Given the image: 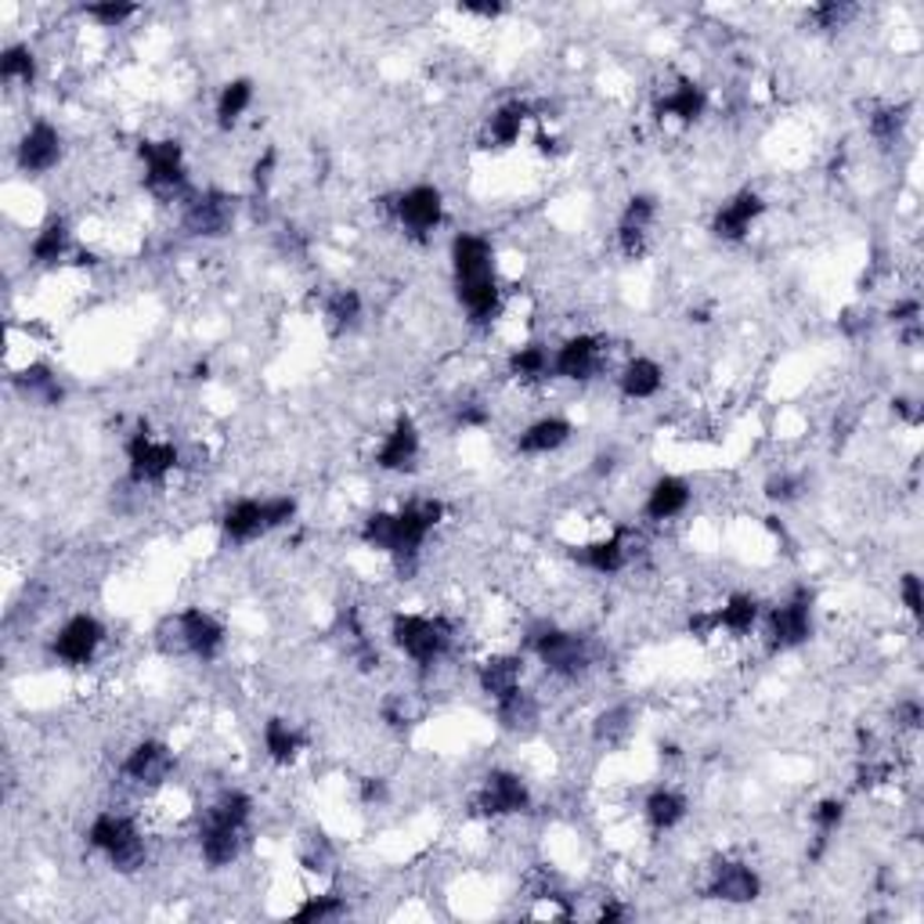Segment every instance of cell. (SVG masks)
<instances>
[{"label":"cell","instance_id":"6da1fadb","mask_svg":"<svg viewBox=\"0 0 924 924\" xmlns=\"http://www.w3.org/2000/svg\"><path fill=\"white\" fill-rule=\"evenodd\" d=\"M455 289L473 325H488L499 315V279H495V250L484 235L462 232L452 242Z\"/></svg>","mask_w":924,"mask_h":924},{"label":"cell","instance_id":"7a4b0ae2","mask_svg":"<svg viewBox=\"0 0 924 924\" xmlns=\"http://www.w3.org/2000/svg\"><path fill=\"white\" fill-rule=\"evenodd\" d=\"M441 517H445L441 502H408L405 509H398V513H376L365 520L362 538L369 542L372 549L398 556V560H412V556L423 549L426 535L441 524Z\"/></svg>","mask_w":924,"mask_h":924},{"label":"cell","instance_id":"3957f363","mask_svg":"<svg viewBox=\"0 0 924 924\" xmlns=\"http://www.w3.org/2000/svg\"><path fill=\"white\" fill-rule=\"evenodd\" d=\"M250 813L253 802L242 791H228L206 809V820L199 827V852H203L210 867H228L232 860H239Z\"/></svg>","mask_w":924,"mask_h":924},{"label":"cell","instance_id":"277c9868","mask_svg":"<svg viewBox=\"0 0 924 924\" xmlns=\"http://www.w3.org/2000/svg\"><path fill=\"white\" fill-rule=\"evenodd\" d=\"M87 841L98 852H105V860H109L120 874H134L141 863H145V856H149L145 838H141L138 824L127 820V816H120V813L94 816Z\"/></svg>","mask_w":924,"mask_h":924},{"label":"cell","instance_id":"5b68a950","mask_svg":"<svg viewBox=\"0 0 924 924\" xmlns=\"http://www.w3.org/2000/svg\"><path fill=\"white\" fill-rule=\"evenodd\" d=\"M390 636H394L401 654L412 658L416 665H434L452 647V625L445 618H430V614H398Z\"/></svg>","mask_w":924,"mask_h":924},{"label":"cell","instance_id":"8992f818","mask_svg":"<svg viewBox=\"0 0 924 924\" xmlns=\"http://www.w3.org/2000/svg\"><path fill=\"white\" fill-rule=\"evenodd\" d=\"M296 517V499L279 495V499H239L224 513V535L232 542H253L264 531L286 528Z\"/></svg>","mask_w":924,"mask_h":924},{"label":"cell","instance_id":"52a82bcc","mask_svg":"<svg viewBox=\"0 0 924 924\" xmlns=\"http://www.w3.org/2000/svg\"><path fill=\"white\" fill-rule=\"evenodd\" d=\"M535 654L546 665V672L560 675V679H578L589 668L585 639L564 629H546L542 636H535Z\"/></svg>","mask_w":924,"mask_h":924},{"label":"cell","instance_id":"ba28073f","mask_svg":"<svg viewBox=\"0 0 924 924\" xmlns=\"http://www.w3.org/2000/svg\"><path fill=\"white\" fill-rule=\"evenodd\" d=\"M813 636V596L798 589L795 596L784 600L769 614V647L773 650H795Z\"/></svg>","mask_w":924,"mask_h":924},{"label":"cell","instance_id":"9c48e42d","mask_svg":"<svg viewBox=\"0 0 924 924\" xmlns=\"http://www.w3.org/2000/svg\"><path fill=\"white\" fill-rule=\"evenodd\" d=\"M235 224V199L224 192H203L192 203H185V232L203 235V239H221Z\"/></svg>","mask_w":924,"mask_h":924},{"label":"cell","instance_id":"30bf717a","mask_svg":"<svg viewBox=\"0 0 924 924\" xmlns=\"http://www.w3.org/2000/svg\"><path fill=\"white\" fill-rule=\"evenodd\" d=\"M174 632H177V643H181L188 654H196L203 661H213L224 647V625L203 607H188L185 614H177Z\"/></svg>","mask_w":924,"mask_h":924},{"label":"cell","instance_id":"8fae6325","mask_svg":"<svg viewBox=\"0 0 924 924\" xmlns=\"http://www.w3.org/2000/svg\"><path fill=\"white\" fill-rule=\"evenodd\" d=\"M141 159H145V185L152 192H181L185 188V156L177 141H145Z\"/></svg>","mask_w":924,"mask_h":924},{"label":"cell","instance_id":"7c38bea8","mask_svg":"<svg viewBox=\"0 0 924 924\" xmlns=\"http://www.w3.org/2000/svg\"><path fill=\"white\" fill-rule=\"evenodd\" d=\"M127 462H130V477L141 484H159L167 473L177 466V448L170 441H156L145 430L130 437L127 445Z\"/></svg>","mask_w":924,"mask_h":924},{"label":"cell","instance_id":"4fadbf2b","mask_svg":"<svg viewBox=\"0 0 924 924\" xmlns=\"http://www.w3.org/2000/svg\"><path fill=\"white\" fill-rule=\"evenodd\" d=\"M441 213H445V199L430 185L408 188V192H401L398 203H394V217L401 221V228H405L408 235L434 232L437 224H441Z\"/></svg>","mask_w":924,"mask_h":924},{"label":"cell","instance_id":"5bb4252c","mask_svg":"<svg viewBox=\"0 0 924 924\" xmlns=\"http://www.w3.org/2000/svg\"><path fill=\"white\" fill-rule=\"evenodd\" d=\"M120 773L127 784L138 787H159L174 773V751L159 741H141L134 751L123 758Z\"/></svg>","mask_w":924,"mask_h":924},{"label":"cell","instance_id":"9a60e30c","mask_svg":"<svg viewBox=\"0 0 924 924\" xmlns=\"http://www.w3.org/2000/svg\"><path fill=\"white\" fill-rule=\"evenodd\" d=\"M105 639V629L98 618H91V614H76L73 621L62 625V632L55 636V654L66 661V665H87V661L98 654Z\"/></svg>","mask_w":924,"mask_h":924},{"label":"cell","instance_id":"2e32d148","mask_svg":"<svg viewBox=\"0 0 924 924\" xmlns=\"http://www.w3.org/2000/svg\"><path fill=\"white\" fill-rule=\"evenodd\" d=\"M528 802L531 795H528L524 780L517 773H506V769H495V773H488V780H484L477 809L484 816H513V813H524Z\"/></svg>","mask_w":924,"mask_h":924},{"label":"cell","instance_id":"e0dca14e","mask_svg":"<svg viewBox=\"0 0 924 924\" xmlns=\"http://www.w3.org/2000/svg\"><path fill=\"white\" fill-rule=\"evenodd\" d=\"M62 159V134L51 123H33L19 145V167L26 174H47Z\"/></svg>","mask_w":924,"mask_h":924},{"label":"cell","instance_id":"ac0fdd59","mask_svg":"<svg viewBox=\"0 0 924 924\" xmlns=\"http://www.w3.org/2000/svg\"><path fill=\"white\" fill-rule=\"evenodd\" d=\"M603 365V340L600 336H574L567 340L553 358V372L560 379H592Z\"/></svg>","mask_w":924,"mask_h":924},{"label":"cell","instance_id":"d6986e66","mask_svg":"<svg viewBox=\"0 0 924 924\" xmlns=\"http://www.w3.org/2000/svg\"><path fill=\"white\" fill-rule=\"evenodd\" d=\"M762 217V199H758L755 192H737L730 199V203H722V210L715 213V224H712V232L719 235V239H726V242H741L744 235L751 232V224Z\"/></svg>","mask_w":924,"mask_h":924},{"label":"cell","instance_id":"ffe728a7","mask_svg":"<svg viewBox=\"0 0 924 924\" xmlns=\"http://www.w3.org/2000/svg\"><path fill=\"white\" fill-rule=\"evenodd\" d=\"M654 213H658V206L650 196H632L629 199V206H625L621 224H618V246H621L625 257H643Z\"/></svg>","mask_w":924,"mask_h":924},{"label":"cell","instance_id":"44dd1931","mask_svg":"<svg viewBox=\"0 0 924 924\" xmlns=\"http://www.w3.org/2000/svg\"><path fill=\"white\" fill-rule=\"evenodd\" d=\"M758 892H762V881L744 863H722L712 874V885H708V896L722 899V903H751Z\"/></svg>","mask_w":924,"mask_h":924},{"label":"cell","instance_id":"7402d4cb","mask_svg":"<svg viewBox=\"0 0 924 924\" xmlns=\"http://www.w3.org/2000/svg\"><path fill=\"white\" fill-rule=\"evenodd\" d=\"M419 448H423V445H419L416 423H412V419H401L394 430L387 434V441H383V448H379L376 462H379L383 470H390V473H405V470L416 466Z\"/></svg>","mask_w":924,"mask_h":924},{"label":"cell","instance_id":"603a6c76","mask_svg":"<svg viewBox=\"0 0 924 924\" xmlns=\"http://www.w3.org/2000/svg\"><path fill=\"white\" fill-rule=\"evenodd\" d=\"M567 441H571V423L560 416H546V419L531 423L528 430L520 434L517 448L524 455H549L556 448H564Z\"/></svg>","mask_w":924,"mask_h":924},{"label":"cell","instance_id":"cb8c5ba5","mask_svg":"<svg viewBox=\"0 0 924 924\" xmlns=\"http://www.w3.org/2000/svg\"><path fill=\"white\" fill-rule=\"evenodd\" d=\"M690 506V484L679 477H661L647 495V517L650 520H672Z\"/></svg>","mask_w":924,"mask_h":924},{"label":"cell","instance_id":"d4e9b609","mask_svg":"<svg viewBox=\"0 0 924 924\" xmlns=\"http://www.w3.org/2000/svg\"><path fill=\"white\" fill-rule=\"evenodd\" d=\"M578 560L596 574H618L621 567L629 564V542H625V531H614L611 538L592 542V546H585L582 553H578Z\"/></svg>","mask_w":924,"mask_h":924},{"label":"cell","instance_id":"484cf974","mask_svg":"<svg viewBox=\"0 0 924 924\" xmlns=\"http://www.w3.org/2000/svg\"><path fill=\"white\" fill-rule=\"evenodd\" d=\"M708 109V98H704V91L694 84V80H679L665 98H661L658 105V112L661 116H675V120H683V123H694V120H701Z\"/></svg>","mask_w":924,"mask_h":924},{"label":"cell","instance_id":"4316f807","mask_svg":"<svg viewBox=\"0 0 924 924\" xmlns=\"http://www.w3.org/2000/svg\"><path fill=\"white\" fill-rule=\"evenodd\" d=\"M520 675H524V661L520 658H488L481 665V686H484V694L495 697V701H502L506 694H513L517 686H520Z\"/></svg>","mask_w":924,"mask_h":924},{"label":"cell","instance_id":"83f0119b","mask_svg":"<svg viewBox=\"0 0 924 924\" xmlns=\"http://www.w3.org/2000/svg\"><path fill=\"white\" fill-rule=\"evenodd\" d=\"M661 383H665V372H661V365L650 362V358H636V362L625 365V372H621V394L632 398V401L654 398L661 390Z\"/></svg>","mask_w":924,"mask_h":924},{"label":"cell","instance_id":"f1b7e54d","mask_svg":"<svg viewBox=\"0 0 924 924\" xmlns=\"http://www.w3.org/2000/svg\"><path fill=\"white\" fill-rule=\"evenodd\" d=\"M253 102V84L250 80H232V84H224L221 98H217V127L232 130L235 123L242 120V112L250 109Z\"/></svg>","mask_w":924,"mask_h":924},{"label":"cell","instance_id":"f546056e","mask_svg":"<svg viewBox=\"0 0 924 924\" xmlns=\"http://www.w3.org/2000/svg\"><path fill=\"white\" fill-rule=\"evenodd\" d=\"M647 824L654 827V831H672L675 824H683L686 816V798L675 795V791H654V795L647 798Z\"/></svg>","mask_w":924,"mask_h":924},{"label":"cell","instance_id":"4dcf8cb0","mask_svg":"<svg viewBox=\"0 0 924 924\" xmlns=\"http://www.w3.org/2000/svg\"><path fill=\"white\" fill-rule=\"evenodd\" d=\"M495 704H499V719L506 730H528L538 722V704L524 686H517L513 694H506L502 701H495Z\"/></svg>","mask_w":924,"mask_h":924},{"label":"cell","instance_id":"1f68e13d","mask_svg":"<svg viewBox=\"0 0 924 924\" xmlns=\"http://www.w3.org/2000/svg\"><path fill=\"white\" fill-rule=\"evenodd\" d=\"M755 621H758V603H755V596H730L726 607H722L715 618H712V625H719V629H726V632H733V636L751 632Z\"/></svg>","mask_w":924,"mask_h":924},{"label":"cell","instance_id":"d6a6232c","mask_svg":"<svg viewBox=\"0 0 924 924\" xmlns=\"http://www.w3.org/2000/svg\"><path fill=\"white\" fill-rule=\"evenodd\" d=\"M524 120H528V105L509 102L488 120V138L495 141V145H502V149L513 145V141L520 138V130H524Z\"/></svg>","mask_w":924,"mask_h":924},{"label":"cell","instance_id":"836d02e7","mask_svg":"<svg viewBox=\"0 0 924 924\" xmlns=\"http://www.w3.org/2000/svg\"><path fill=\"white\" fill-rule=\"evenodd\" d=\"M33 260H40V264H58V260L66 257L69 250V228H66V221H51L47 228L33 239Z\"/></svg>","mask_w":924,"mask_h":924},{"label":"cell","instance_id":"e575fe53","mask_svg":"<svg viewBox=\"0 0 924 924\" xmlns=\"http://www.w3.org/2000/svg\"><path fill=\"white\" fill-rule=\"evenodd\" d=\"M264 748L268 755L275 758V762H293L296 751H300V737H296V730L289 726V722H282V719H271L268 726H264Z\"/></svg>","mask_w":924,"mask_h":924},{"label":"cell","instance_id":"d590c367","mask_svg":"<svg viewBox=\"0 0 924 924\" xmlns=\"http://www.w3.org/2000/svg\"><path fill=\"white\" fill-rule=\"evenodd\" d=\"M325 315H329V325H333L336 333H347V329L358 325V318H362V296L354 293V289L333 293V296H329Z\"/></svg>","mask_w":924,"mask_h":924},{"label":"cell","instance_id":"8d00e7d4","mask_svg":"<svg viewBox=\"0 0 924 924\" xmlns=\"http://www.w3.org/2000/svg\"><path fill=\"white\" fill-rule=\"evenodd\" d=\"M33 73H37V62H33L29 47L15 44L0 55V80L4 84H33Z\"/></svg>","mask_w":924,"mask_h":924},{"label":"cell","instance_id":"74e56055","mask_svg":"<svg viewBox=\"0 0 924 924\" xmlns=\"http://www.w3.org/2000/svg\"><path fill=\"white\" fill-rule=\"evenodd\" d=\"M509 369H513V376H520V379H538L553 369V362L538 343H528V347H520L513 358H509Z\"/></svg>","mask_w":924,"mask_h":924},{"label":"cell","instance_id":"f35d334b","mask_svg":"<svg viewBox=\"0 0 924 924\" xmlns=\"http://www.w3.org/2000/svg\"><path fill=\"white\" fill-rule=\"evenodd\" d=\"M903 127H907V109H896V105H888V109L870 116V134L874 141H881V145H896Z\"/></svg>","mask_w":924,"mask_h":924},{"label":"cell","instance_id":"ab89813d","mask_svg":"<svg viewBox=\"0 0 924 924\" xmlns=\"http://www.w3.org/2000/svg\"><path fill=\"white\" fill-rule=\"evenodd\" d=\"M347 914V907H343L340 896H307V903L296 910V921H333Z\"/></svg>","mask_w":924,"mask_h":924},{"label":"cell","instance_id":"60d3db41","mask_svg":"<svg viewBox=\"0 0 924 924\" xmlns=\"http://www.w3.org/2000/svg\"><path fill=\"white\" fill-rule=\"evenodd\" d=\"M87 15L98 22V26H105V29H120L127 19L138 15V8L134 4H116V0H105V4H91Z\"/></svg>","mask_w":924,"mask_h":924},{"label":"cell","instance_id":"b9f144b4","mask_svg":"<svg viewBox=\"0 0 924 924\" xmlns=\"http://www.w3.org/2000/svg\"><path fill=\"white\" fill-rule=\"evenodd\" d=\"M841 820H845V802H838V798H827L813 809V824H816V831H820V841L827 834H834Z\"/></svg>","mask_w":924,"mask_h":924},{"label":"cell","instance_id":"7bdbcfd3","mask_svg":"<svg viewBox=\"0 0 924 924\" xmlns=\"http://www.w3.org/2000/svg\"><path fill=\"white\" fill-rule=\"evenodd\" d=\"M856 15V8H849V4H838V0H827V4H820V8H813V22L820 29H841L845 26V22Z\"/></svg>","mask_w":924,"mask_h":924},{"label":"cell","instance_id":"ee69618b","mask_svg":"<svg viewBox=\"0 0 924 924\" xmlns=\"http://www.w3.org/2000/svg\"><path fill=\"white\" fill-rule=\"evenodd\" d=\"M625 719H629V712H625V708H614V712H607V715L600 719L596 737H600V741H607V744H611V741H618L621 733L629 730V722H625Z\"/></svg>","mask_w":924,"mask_h":924},{"label":"cell","instance_id":"f6af8a7d","mask_svg":"<svg viewBox=\"0 0 924 924\" xmlns=\"http://www.w3.org/2000/svg\"><path fill=\"white\" fill-rule=\"evenodd\" d=\"M899 592H903L907 611L914 614V618H921V578L917 574H903V578H899Z\"/></svg>","mask_w":924,"mask_h":924},{"label":"cell","instance_id":"bcb514c9","mask_svg":"<svg viewBox=\"0 0 924 924\" xmlns=\"http://www.w3.org/2000/svg\"><path fill=\"white\" fill-rule=\"evenodd\" d=\"M798 488H802L798 477H787V473H784V477H773V481H769V499L787 502V499H795Z\"/></svg>","mask_w":924,"mask_h":924},{"label":"cell","instance_id":"7dc6e473","mask_svg":"<svg viewBox=\"0 0 924 924\" xmlns=\"http://www.w3.org/2000/svg\"><path fill=\"white\" fill-rule=\"evenodd\" d=\"M275 152H264V159H257V167H253V181H257V188H268V181H271V170H275Z\"/></svg>","mask_w":924,"mask_h":924},{"label":"cell","instance_id":"c3c4849f","mask_svg":"<svg viewBox=\"0 0 924 924\" xmlns=\"http://www.w3.org/2000/svg\"><path fill=\"white\" fill-rule=\"evenodd\" d=\"M896 715H899V726H903V730H917L921 726V704L917 701H903Z\"/></svg>","mask_w":924,"mask_h":924},{"label":"cell","instance_id":"681fc988","mask_svg":"<svg viewBox=\"0 0 924 924\" xmlns=\"http://www.w3.org/2000/svg\"><path fill=\"white\" fill-rule=\"evenodd\" d=\"M362 795H365V802H369V805H372V802H383V798H387V784H383V780H365V791H362Z\"/></svg>","mask_w":924,"mask_h":924},{"label":"cell","instance_id":"f907efd6","mask_svg":"<svg viewBox=\"0 0 924 924\" xmlns=\"http://www.w3.org/2000/svg\"><path fill=\"white\" fill-rule=\"evenodd\" d=\"M466 15H484V19H495L499 15V4H462Z\"/></svg>","mask_w":924,"mask_h":924}]
</instances>
